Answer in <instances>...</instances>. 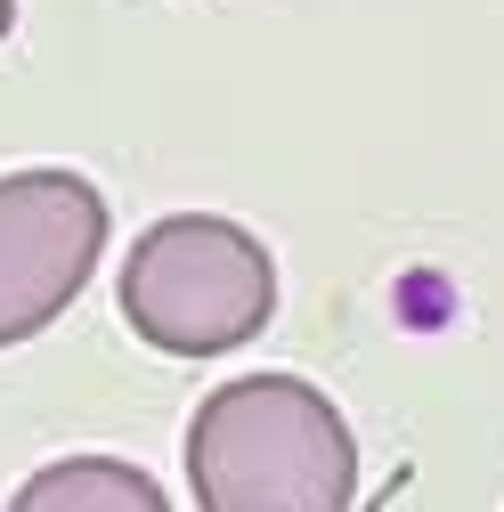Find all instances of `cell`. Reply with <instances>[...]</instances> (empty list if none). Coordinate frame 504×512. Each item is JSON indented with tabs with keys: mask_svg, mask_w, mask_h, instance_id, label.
<instances>
[{
	"mask_svg": "<svg viewBox=\"0 0 504 512\" xmlns=\"http://www.w3.org/2000/svg\"><path fill=\"white\" fill-rule=\"evenodd\" d=\"M106 252V196L82 171H0V350L49 334Z\"/></svg>",
	"mask_w": 504,
	"mask_h": 512,
	"instance_id": "3",
	"label": "cell"
},
{
	"mask_svg": "<svg viewBox=\"0 0 504 512\" xmlns=\"http://www.w3.org/2000/svg\"><path fill=\"white\" fill-rule=\"evenodd\" d=\"M9 512H171V496L122 456H57L33 480H17Z\"/></svg>",
	"mask_w": 504,
	"mask_h": 512,
	"instance_id": "4",
	"label": "cell"
},
{
	"mask_svg": "<svg viewBox=\"0 0 504 512\" xmlns=\"http://www.w3.org/2000/svg\"><path fill=\"white\" fill-rule=\"evenodd\" d=\"M122 326L163 358H220L277 317V261L228 212H163L122 252Z\"/></svg>",
	"mask_w": 504,
	"mask_h": 512,
	"instance_id": "2",
	"label": "cell"
},
{
	"mask_svg": "<svg viewBox=\"0 0 504 512\" xmlns=\"http://www.w3.org/2000/svg\"><path fill=\"white\" fill-rule=\"evenodd\" d=\"M196 512H358V439L301 374H236L179 439Z\"/></svg>",
	"mask_w": 504,
	"mask_h": 512,
	"instance_id": "1",
	"label": "cell"
},
{
	"mask_svg": "<svg viewBox=\"0 0 504 512\" xmlns=\"http://www.w3.org/2000/svg\"><path fill=\"white\" fill-rule=\"evenodd\" d=\"M17 33V0H0V41H9Z\"/></svg>",
	"mask_w": 504,
	"mask_h": 512,
	"instance_id": "5",
	"label": "cell"
}]
</instances>
